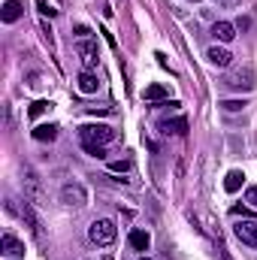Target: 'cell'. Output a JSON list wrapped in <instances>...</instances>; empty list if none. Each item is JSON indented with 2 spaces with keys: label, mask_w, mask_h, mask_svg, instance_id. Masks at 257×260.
Returning <instances> with one entry per match:
<instances>
[{
  "label": "cell",
  "mask_w": 257,
  "mask_h": 260,
  "mask_svg": "<svg viewBox=\"0 0 257 260\" xmlns=\"http://www.w3.org/2000/svg\"><path fill=\"white\" fill-rule=\"evenodd\" d=\"M88 236H91V242H94V245H112V242H115V236H118V227H115V221H112V218H97V221H91Z\"/></svg>",
  "instance_id": "obj_1"
},
{
  "label": "cell",
  "mask_w": 257,
  "mask_h": 260,
  "mask_svg": "<svg viewBox=\"0 0 257 260\" xmlns=\"http://www.w3.org/2000/svg\"><path fill=\"white\" fill-rule=\"evenodd\" d=\"M79 139L82 142H97V145H106L115 139V130L109 124H82L79 127Z\"/></svg>",
  "instance_id": "obj_2"
},
{
  "label": "cell",
  "mask_w": 257,
  "mask_h": 260,
  "mask_svg": "<svg viewBox=\"0 0 257 260\" xmlns=\"http://www.w3.org/2000/svg\"><path fill=\"white\" fill-rule=\"evenodd\" d=\"M224 85H227V88H233V91H254L257 76H254V70H251V67H245V70H239V73L227 76V79H224Z\"/></svg>",
  "instance_id": "obj_3"
},
{
  "label": "cell",
  "mask_w": 257,
  "mask_h": 260,
  "mask_svg": "<svg viewBox=\"0 0 257 260\" xmlns=\"http://www.w3.org/2000/svg\"><path fill=\"white\" fill-rule=\"evenodd\" d=\"M61 203L79 209V206H85V203H88V191H85L79 182H64V185H61Z\"/></svg>",
  "instance_id": "obj_4"
},
{
  "label": "cell",
  "mask_w": 257,
  "mask_h": 260,
  "mask_svg": "<svg viewBox=\"0 0 257 260\" xmlns=\"http://www.w3.org/2000/svg\"><path fill=\"white\" fill-rule=\"evenodd\" d=\"M76 55L82 58V67L85 70H94L97 61H100V49L94 40H76Z\"/></svg>",
  "instance_id": "obj_5"
},
{
  "label": "cell",
  "mask_w": 257,
  "mask_h": 260,
  "mask_svg": "<svg viewBox=\"0 0 257 260\" xmlns=\"http://www.w3.org/2000/svg\"><path fill=\"white\" fill-rule=\"evenodd\" d=\"M233 233H236V239H239L242 245H251V248H257V221L242 218V221L233 227Z\"/></svg>",
  "instance_id": "obj_6"
},
{
  "label": "cell",
  "mask_w": 257,
  "mask_h": 260,
  "mask_svg": "<svg viewBox=\"0 0 257 260\" xmlns=\"http://www.w3.org/2000/svg\"><path fill=\"white\" fill-rule=\"evenodd\" d=\"M21 215H24V221H27L30 233L37 236V242H46V230H43V224H40V218H37V212H34V206H30V200H24Z\"/></svg>",
  "instance_id": "obj_7"
},
{
  "label": "cell",
  "mask_w": 257,
  "mask_h": 260,
  "mask_svg": "<svg viewBox=\"0 0 257 260\" xmlns=\"http://www.w3.org/2000/svg\"><path fill=\"white\" fill-rule=\"evenodd\" d=\"M0 251L6 257H24V242L15 236V233H3L0 236Z\"/></svg>",
  "instance_id": "obj_8"
},
{
  "label": "cell",
  "mask_w": 257,
  "mask_h": 260,
  "mask_svg": "<svg viewBox=\"0 0 257 260\" xmlns=\"http://www.w3.org/2000/svg\"><path fill=\"white\" fill-rule=\"evenodd\" d=\"M212 37H215L221 46H227V43L236 40V24H233V21H215V24H212Z\"/></svg>",
  "instance_id": "obj_9"
},
{
  "label": "cell",
  "mask_w": 257,
  "mask_h": 260,
  "mask_svg": "<svg viewBox=\"0 0 257 260\" xmlns=\"http://www.w3.org/2000/svg\"><path fill=\"white\" fill-rule=\"evenodd\" d=\"M76 88H79L82 94H97V91H100V79H97V73H94V70H82L79 79H76Z\"/></svg>",
  "instance_id": "obj_10"
},
{
  "label": "cell",
  "mask_w": 257,
  "mask_h": 260,
  "mask_svg": "<svg viewBox=\"0 0 257 260\" xmlns=\"http://www.w3.org/2000/svg\"><path fill=\"white\" fill-rule=\"evenodd\" d=\"M206 61L212 67H221V70H224V67L233 64V55H230V49H224V46H212V49L206 52Z\"/></svg>",
  "instance_id": "obj_11"
},
{
  "label": "cell",
  "mask_w": 257,
  "mask_h": 260,
  "mask_svg": "<svg viewBox=\"0 0 257 260\" xmlns=\"http://www.w3.org/2000/svg\"><path fill=\"white\" fill-rule=\"evenodd\" d=\"M127 245L133 248V251H148V245H151V236H148V230H130L127 236Z\"/></svg>",
  "instance_id": "obj_12"
},
{
  "label": "cell",
  "mask_w": 257,
  "mask_h": 260,
  "mask_svg": "<svg viewBox=\"0 0 257 260\" xmlns=\"http://www.w3.org/2000/svg\"><path fill=\"white\" fill-rule=\"evenodd\" d=\"M24 200H30V203H37V206H43V191H40V182H37V176H34V173H27V179H24Z\"/></svg>",
  "instance_id": "obj_13"
},
{
  "label": "cell",
  "mask_w": 257,
  "mask_h": 260,
  "mask_svg": "<svg viewBox=\"0 0 257 260\" xmlns=\"http://www.w3.org/2000/svg\"><path fill=\"white\" fill-rule=\"evenodd\" d=\"M242 182H245V173H242V170H230L227 179H224V191H227V194H236V191L242 188Z\"/></svg>",
  "instance_id": "obj_14"
},
{
  "label": "cell",
  "mask_w": 257,
  "mask_h": 260,
  "mask_svg": "<svg viewBox=\"0 0 257 260\" xmlns=\"http://www.w3.org/2000/svg\"><path fill=\"white\" fill-rule=\"evenodd\" d=\"M21 12H24V9H21V0H6V3H3V21H6V24L18 21Z\"/></svg>",
  "instance_id": "obj_15"
},
{
  "label": "cell",
  "mask_w": 257,
  "mask_h": 260,
  "mask_svg": "<svg viewBox=\"0 0 257 260\" xmlns=\"http://www.w3.org/2000/svg\"><path fill=\"white\" fill-rule=\"evenodd\" d=\"M157 127H160V133H176V136H185V133H188V121H185V118H173V121H160Z\"/></svg>",
  "instance_id": "obj_16"
},
{
  "label": "cell",
  "mask_w": 257,
  "mask_h": 260,
  "mask_svg": "<svg viewBox=\"0 0 257 260\" xmlns=\"http://www.w3.org/2000/svg\"><path fill=\"white\" fill-rule=\"evenodd\" d=\"M58 136V124H37L34 127V139L37 142H52Z\"/></svg>",
  "instance_id": "obj_17"
},
{
  "label": "cell",
  "mask_w": 257,
  "mask_h": 260,
  "mask_svg": "<svg viewBox=\"0 0 257 260\" xmlns=\"http://www.w3.org/2000/svg\"><path fill=\"white\" fill-rule=\"evenodd\" d=\"M170 97V88L167 85H148L145 88V100L148 103H160V100H167Z\"/></svg>",
  "instance_id": "obj_18"
},
{
  "label": "cell",
  "mask_w": 257,
  "mask_h": 260,
  "mask_svg": "<svg viewBox=\"0 0 257 260\" xmlns=\"http://www.w3.org/2000/svg\"><path fill=\"white\" fill-rule=\"evenodd\" d=\"M49 109H52V100H37V103H30L27 115H30V118H40V115H46Z\"/></svg>",
  "instance_id": "obj_19"
},
{
  "label": "cell",
  "mask_w": 257,
  "mask_h": 260,
  "mask_svg": "<svg viewBox=\"0 0 257 260\" xmlns=\"http://www.w3.org/2000/svg\"><path fill=\"white\" fill-rule=\"evenodd\" d=\"M82 148H85L91 157H97V160H106V145H97V142H82Z\"/></svg>",
  "instance_id": "obj_20"
},
{
  "label": "cell",
  "mask_w": 257,
  "mask_h": 260,
  "mask_svg": "<svg viewBox=\"0 0 257 260\" xmlns=\"http://www.w3.org/2000/svg\"><path fill=\"white\" fill-rule=\"evenodd\" d=\"M221 109H227V112H242L245 109V100H224V103H218Z\"/></svg>",
  "instance_id": "obj_21"
},
{
  "label": "cell",
  "mask_w": 257,
  "mask_h": 260,
  "mask_svg": "<svg viewBox=\"0 0 257 260\" xmlns=\"http://www.w3.org/2000/svg\"><path fill=\"white\" fill-rule=\"evenodd\" d=\"M73 34H76V40H91V27L88 24H76Z\"/></svg>",
  "instance_id": "obj_22"
},
{
  "label": "cell",
  "mask_w": 257,
  "mask_h": 260,
  "mask_svg": "<svg viewBox=\"0 0 257 260\" xmlns=\"http://www.w3.org/2000/svg\"><path fill=\"white\" fill-rule=\"evenodd\" d=\"M130 170V160H112L109 164V173H127Z\"/></svg>",
  "instance_id": "obj_23"
},
{
  "label": "cell",
  "mask_w": 257,
  "mask_h": 260,
  "mask_svg": "<svg viewBox=\"0 0 257 260\" xmlns=\"http://www.w3.org/2000/svg\"><path fill=\"white\" fill-rule=\"evenodd\" d=\"M37 9H40V15H49V18H52V15H58V9H52L46 0H37Z\"/></svg>",
  "instance_id": "obj_24"
},
{
  "label": "cell",
  "mask_w": 257,
  "mask_h": 260,
  "mask_svg": "<svg viewBox=\"0 0 257 260\" xmlns=\"http://www.w3.org/2000/svg\"><path fill=\"white\" fill-rule=\"evenodd\" d=\"M245 203H248V206H254V209H257V185H251V188L245 191Z\"/></svg>",
  "instance_id": "obj_25"
},
{
  "label": "cell",
  "mask_w": 257,
  "mask_h": 260,
  "mask_svg": "<svg viewBox=\"0 0 257 260\" xmlns=\"http://www.w3.org/2000/svg\"><path fill=\"white\" fill-rule=\"evenodd\" d=\"M43 37L49 40V46L55 43V37H52V24H49V21H43Z\"/></svg>",
  "instance_id": "obj_26"
},
{
  "label": "cell",
  "mask_w": 257,
  "mask_h": 260,
  "mask_svg": "<svg viewBox=\"0 0 257 260\" xmlns=\"http://www.w3.org/2000/svg\"><path fill=\"white\" fill-rule=\"evenodd\" d=\"M215 3H218V6H224V9H233V6H239L242 0H215Z\"/></svg>",
  "instance_id": "obj_27"
},
{
  "label": "cell",
  "mask_w": 257,
  "mask_h": 260,
  "mask_svg": "<svg viewBox=\"0 0 257 260\" xmlns=\"http://www.w3.org/2000/svg\"><path fill=\"white\" fill-rule=\"evenodd\" d=\"M27 85H30V88H40L43 82H40V76H37V73H30V76H27Z\"/></svg>",
  "instance_id": "obj_28"
},
{
  "label": "cell",
  "mask_w": 257,
  "mask_h": 260,
  "mask_svg": "<svg viewBox=\"0 0 257 260\" xmlns=\"http://www.w3.org/2000/svg\"><path fill=\"white\" fill-rule=\"evenodd\" d=\"M233 215H242V218H245V215H248V209H245V206H233Z\"/></svg>",
  "instance_id": "obj_29"
},
{
  "label": "cell",
  "mask_w": 257,
  "mask_h": 260,
  "mask_svg": "<svg viewBox=\"0 0 257 260\" xmlns=\"http://www.w3.org/2000/svg\"><path fill=\"white\" fill-rule=\"evenodd\" d=\"M218 254H221V260H230V254H227V248H221V245H218Z\"/></svg>",
  "instance_id": "obj_30"
},
{
  "label": "cell",
  "mask_w": 257,
  "mask_h": 260,
  "mask_svg": "<svg viewBox=\"0 0 257 260\" xmlns=\"http://www.w3.org/2000/svg\"><path fill=\"white\" fill-rule=\"evenodd\" d=\"M139 260H151V257H145V254H142V257H139Z\"/></svg>",
  "instance_id": "obj_31"
},
{
  "label": "cell",
  "mask_w": 257,
  "mask_h": 260,
  "mask_svg": "<svg viewBox=\"0 0 257 260\" xmlns=\"http://www.w3.org/2000/svg\"><path fill=\"white\" fill-rule=\"evenodd\" d=\"M191 3H200V0H191Z\"/></svg>",
  "instance_id": "obj_32"
}]
</instances>
